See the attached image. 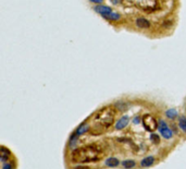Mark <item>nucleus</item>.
I'll return each instance as SVG.
<instances>
[{"mask_svg": "<svg viewBox=\"0 0 186 169\" xmlns=\"http://www.w3.org/2000/svg\"><path fill=\"white\" fill-rule=\"evenodd\" d=\"M100 150L96 145H89L85 147L74 150L72 153V159L76 163H89L100 158Z\"/></svg>", "mask_w": 186, "mask_h": 169, "instance_id": "obj_1", "label": "nucleus"}, {"mask_svg": "<svg viewBox=\"0 0 186 169\" xmlns=\"http://www.w3.org/2000/svg\"><path fill=\"white\" fill-rule=\"evenodd\" d=\"M114 118V110H112V108L107 107V108L102 109L98 112V115L96 116V119L99 122L98 123L101 126L102 128H108L109 126H111L112 121Z\"/></svg>", "mask_w": 186, "mask_h": 169, "instance_id": "obj_2", "label": "nucleus"}, {"mask_svg": "<svg viewBox=\"0 0 186 169\" xmlns=\"http://www.w3.org/2000/svg\"><path fill=\"white\" fill-rule=\"evenodd\" d=\"M94 10L96 11L97 13H99L100 15H102L103 18L108 19V20H111V21H118L120 20V14L117 12L112 11L111 8H109L107 6H96L94 8Z\"/></svg>", "mask_w": 186, "mask_h": 169, "instance_id": "obj_3", "label": "nucleus"}, {"mask_svg": "<svg viewBox=\"0 0 186 169\" xmlns=\"http://www.w3.org/2000/svg\"><path fill=\"white\" fill-rule=\"evenodd\" d=\"M143 123H144V127L146 130H148L149 132H153V131L157 130V128L159 127L157 121L155 120V118L150 115H145L143 117Z\"/></svg>", "mask_w": 186, "mask_h": 169, "instance_id": "obj_4", "label": "nucleus"}, {"mask_svg": "<svg viewBox=\"0 0 186 169\" xmlns=\"http://www.w3.org/2000/svg\"><path fill=\"white\" fill-rule=\"evenodd\" d=\"M159 132L161 133V135L164 138V139H171L172 135H173V132L170 128L168 127V124L165 123L163 120H160L159 121Z\"/></svg>", "mask_w": 186, "mask_h": 169, "instance_id": "obj_5", "label": "nucleus"}, {"mask_svg": "<svg viewBox=\"0 0 186 169\" xmlns=\"http://www.w3.org/2000/svg\"><path fill=\"white\" fill-rule=\"evenodd\" d=\"M129 122V118L127 117V116H123V117L121 118L120 120L115 123V129H117V130H122V129H124L125 127H127Z\"/></svg>", "mask_w": 186, "mask_h": 169, "instance_id": "obj_6", "label": "nucleus"}, {"mask_svg": "<svg viewBox=\"0 0 186 169\" xmlns=\"http://www.w3.org/2000/svg\"><path fill=\"white\" fill-rule=\"evenodd\" d=\"M119 164H120V162L115 157H109L105 160V165L108 167H117L119 166Z\"/></svg>", "mask_w": 186, "mask_h": 169, "instance_id": "obj_7", "label": "nucleus"}, {"mask_svg": "<svg viewBox=\"0 0 186 169\" xmlns=\"http://www.w3.org/2000/svg\"><path fill=\"white\" fill-rule=\"evenodd\" d=\"M136 25H137L139 28H148L150 26V23L148 20L144 18H139L136 20Z\"/></svg>", "mask_w": 186, "mask_h": 169, "instance_id": "obj_8", "label": "nucleus"}, {"mask_svg": "<svg viewBox=\"0 0 186 169\" xmlns=\"http://www.w3.org/2000/svg\"><path fill=\"white\" fill-rule=\"evenodd\" d=\"M155 163V158L153 156H148V157H145L144 159L141 162V167H149L151 166L153 164Z\"/></svg>", "mask_w": 186, "mask_h": 169, "instance_id": "obj_9", "label": "nucleus"}, {"mask_svg": "<svg viewBox=\"0 0 186 169\" xmlns=\"http://www.w3.org/2000/svg\"><path fill=\"white\" fill-rule=\"evenodd\" d=\"M136 165V163L134 160H131V159H127V160H123L122 162V167L125 169H131V168H134Z\"/></svg>", "mask_w": 186, "mask_h": 169, "instance_id": "obj_10", "label": "nucleus"}, {"mask_svg": "<svg viewBox=\"0 0 186 169\" xmlns=\"http://www.w3.org/2000/svg\"><path fill=\"white\" fill-rule=\"evenodd\" d=\"M87 130H88V124L86 123H82L80 127L77 128V130H76V134H77L78 136L82 135V134H84L85 132H87Z\"/></svg>", "mask_w": 186, "mask_h": 169, "instance_id": "obj_11", "label": "nucleus"}, {"mask_svg": "<svg viewBox=\"0 0 186 169\" xmlns=\"http://www.w3.org/2000/svg\"><path fill=\"white\" fill-rule=\"evenodd\" d=\"M165 116L168 118H170V119H174L177 116V111L175 109H169V110L165 111Z\"/></svg>", "mask_w": 186, "mask_h": 169, "instance_id": "obj_12", "label": "nucleus"}, {"mask_svg": "<svg viewBox=\"0 0 186 169\" xmlns=\"http://www.w3.org/2000/svg\"><path fill=\"white\" fill-rule=\"evenodd\" d=\"M0 159H1L2 163H4L7 159H9V152H7L4 147L1 148V158Z\"/></svg>", "mask_w": 186, "mask_h": 169, "instance_id": "obj_13", "label": "nucleus"}, {"mask_svg": "<svg viewBox=\"0 0 186 169\" xmlns=\"http://www.w3.org/2000/svg\"><path fill=\"white\" fill-rule=\"evenodd\" d=\"M179 126H180V128L184 131V132H186V118L184 117V116H182V117L180 118Z\"/></svg>", "mask_w": 186, "mask_h": 169, "instance_id": "obj_14", "label": "nucleus"}, {"mask_svg": "<svg viewBox=\"0 0 186 169\" xmlns=\"http://www.w3.org/2000/svg\"><path fill=\"white\" fill-rule=\"evenodd\" d=\"M150 140H151L153 143H156V144H158V143L160 142L159 135H158V134H156V133H153V134L150 135Z\"/></svg>", "mask_w": 186, "mask_h": 169, "instance_id": "obj_15", "label": "nucleus"}, {"mask_svg": "<svg viewBox=\"0 0 186 169\" xmlns=\"http://www.w3.org/2000/svg\"><path fill=\"white\" fill-rule=\"evenodd\" d=\"M2 169H13V165L12 164H9V163L3 164Z\"/></svg>", "mask_w": 186, "mask_h": 169, "instance_id": "obj_16", "label": "nucleus"}, {"mask_svg": "<svg viewBox=\"0 0 186 169\" xmlns=\"http://www.w3.org/2000/svg\"><path fill=\"white\" fill-rule=\"evenodd\" d=\"M73 169H90V168L87 166H75Z\"/></svg>", "mask_w": 186, "mask_h": 169, "instance_id": "obj_17", "label": "nucleus"}, {"mask_svg": "<svg viewBox=\"0 0 186 169\" xmlns=\"http://www.w3.org/2000/svg\"><path fill=\"white\" fill-rule=\"evenodd\" d=\"M111 1L114 3V4H119V3H120L121 1H122V0H111Z\"/></svg>", "mask_w": 186, "mask_h": 169, "instance_id": "obj_18", "label": "nucleus"}, {"mask_svg": "<svg viewBox=\"0 0 186 169\" xmlns=\"http://www.w3.org/2000/svg\"><path fill=\"white\" fill-rule=\"evenodd\" d=\"M90 1H93L94 3H101L103 0H90Z\"/></svg>", "mask_w": 186, "mask_h": 169, "instance_id": "obj_19", "label": "nucleus"}, {"mask_svg": "<svg viewBox=\"0 0 186 169\" xmlns=\"http://www.w3.org/2000/svg\"><path fill=\"white\" fill-rule=\"evenodd\" d=\"M138 121H139V118H138V117H136L135 119H134V123H135V124H137V123H138Z\"/></svg>", "mask_w": 186, "mask_h": 169, "instance_id": "obj_20", "label": "nucleus"}]
</instances>
